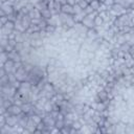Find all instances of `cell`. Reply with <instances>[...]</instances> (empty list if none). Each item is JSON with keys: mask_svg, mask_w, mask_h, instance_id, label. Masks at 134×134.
Instances as JSON below:
<instances>
[{"mask_svg": "<svg viewBox=\"0 0 134 134\" xmlns=\"http://www.w3.org/2000/svg\"><path fill=\"white\" fill-rule=\"evenodd\" d=\"M15 74H16V77H17L18 81L24 82V81H27V80H28V74H29V72L22 66L21 68H19V69L15 72Z\"/></svg>", "mask_w": 134, "mask_h": 134, "instance_id": "cell-1", "label": "cell"}, {"mask_svg": "<svg viewBox=\"0 0 134 134\" xmlns=\"http://www.w3.org/2000/svg\"><path fill=\"white\" fill-rule=\"evenodd\" d=\"M6 111H7V113L10 114V115H19V114H21V113L23 112L21 106H18V105H15V104L10 105V106L6 109Z\"/></svg>", "mask_w": 134, "mask_h": 134, "instance_id": "cell-2", "label": "cell"}, {"mask_svg": "<svg viewBox=\"0 0 134 134\" xmlns=\"http://www.w3.org/2000/svg\"><path fill=\"white\" fill-rule=\"evenodd\" d=\"M5 121H6V125L10 127H15L19 122V118L17 115H8L5 117Z\"/></svg>", "mask_w": 134, "mask_h": 134, "instance_id": "cell-3", "label": "cell"}, {"mask_svg": "<svg viewBox=\"0 0 134 134\" xmlns=\"http://www.w3.org/2000/svg\"><path fill=\"white\" fill-rule=\"evenodd\" d=\"M8 59L13 60L14 62H21L22 61V55L20 54L19 51H17L16 49H14L12 52L8 53Z\"/></svg>", "mask_w": 134, "mask_h": 134, "instance_id": "cell-4", "label": "cell"}, {"mask_svg": "<svg viewBox=\"0 0 134 134\" xmlns=\"http://www.w3.org/2000/svg\"><path fill=\"white\" fill-rule=\"evenodd\" d=\"M61 13H64V14L73 16V15H74V12H73V5H70V4H68V3L63 4L62 7H61Z\"/></svg>", "mask_w": 134, "mask_h": 134, "instance_id": "cell-5", "label": "cell"}, {"mask_svg": "<svg viewBox=\"0 0 134 134\" xmlns=\"http://www.w3.org/2000/svg\"><path fill=\"white\" fill-rule=\"evenodd\" d=\"M86 38H88V39H90V40H95V39H97L99 36H98V34H97V31L95 30V28H88V30H87V34H86Z\"/></svg>", "mask_w": 134, "mask_h": 134, "instance_id": "cell-6", "label": "cell"}, {"mask_svg": "<svg viewBox=\"0 0 134 134\" xmlns=\"http://www.w3.org/2000/svg\"><path fill=\"white\" fill-rule=\"evenodd\" d=\"M14 65H15V62H14L13 60L8 59V60H7V61L4 63V65H3V66H1V67H3V68L5 69L6 73H9V72H13V68H14Z\"/></svg>", "mask_w": 134, "mask_h": 134, "instance_id": "cell-7", "label": "cell"}, {"mask_svg": "<svg viewBox=\"0 0 134 134\" xmlns=\"http://www.w3.org/2000/svg\"><path fill=\"white\" fill-rule=\"evenodd\" d=\"M125 38H126V43H128L132 47L134 45V34L132 31H129L125 34Z\"/></svg>", "mask_w": 134, "mask_h": 134, "instance_id": "cell-8", "label": "cell"}, {"mask_svg": "<svg viewBox=\"0 0 134 134\" xmlns=\"http://www.w3.org/2000/svg\"><path fill=\"white\" fill-rule=\"evenodd\" d=\"M41 12V16H42V18L43 19H45V20H48V19H50L51 17H52V13H51V10L47 7V8H43L42 10H40Z\"/></svg>", "mask_w": 134, "mask_h": 134, "instance_id": "cell-9", "label": "cell"}, {"mask_svg": "<svg viewBox=\"0 0 134 134\" xmlns=\"http://www.w3.org/2000/svg\"><path fill=\"white\" fill-rule=\"evenodd\" d=\"M86 16H87L86 13L83 10V12H81V13H79V14L73 15V20H74L75 23H81V22L83 21V19H84Z\"/></svg>", "mask_w": 134, "mask_h": 134, "instance_id": "cell-10", "label": "cell"}, {"mask_svg": "<svg viewBox=\"0 0 134 134\" xmlns=\"http://www.w3.org/2000/svg\"><path fill=\"white\" fill-rule=\"evenodd\" d=\"M40 30H42V29L40 28L39 25H37V24H30V26L26 29V32L29 34V35H31V34H34V32H38V31H40Z\"/></svg>", "mask_w": 134, "mask_h": 134, "instance_id": "cell-11", "label": "cell"}, {"mask_svg": "<svg viewBox=\"0 0 134 134\" xmlns=\"http://www.w3.org/2000/svg\"><path fill=\"white\" fill-rule=\"evenodd\" d=\"M28 16H29L31 19H34V18L41 19V18H42V16H41V12H40L39 9H37L36 7H35L32 10H30V12L28 13Z\"/></svg>", "mask_w": 134, "mask_h": 134, "instance_id": "cell-12", "label": "cell"}, {"mask_svg": "<svg viewBox=\"0 0 134 134\" xmlns=\"http://www.w3.org/2000/svg\"><path fill=\"white\" fill-rule=\"evenodd\" d=\"M2 27H4L8 32H12V31H14L15 30V22L14 21H8L6 24H4Z\"/></svg>", "mask_w": 134, "mask_h": 134, "instance_id": "cell-13", "label": "cell"}, {"mask_svg": "<svg viewBox=\"0 0 134 134\" xmlns=\"http://www.w3.org/2000/svg\"><path fill=\"white\" fill-rule=\"evenodd\" d=\"M46 92H50V91H53V90H55L54 89V85H53V83H50V82H46L45 83V85H44V88H43Z\"/></svg>", "mask_w": 134, "mask_h": 134, "instance_id": "cell-14", "label": "cell"}, {"mask_svg": "<svg viewBox=\"0 0 134 134\" xmlns=\"http://www.w3.org/2000/svg\"><path fill=\"white\" fill-rule=\"evenodd\" d=\"M52 107H53V104L51 103L50 99H48V100L45 103V105H44V110H45L47 113H50V112L52 111Z\"/></svg>", "mask_w": 134, "mask_h": 134, "instance_id": "cell-15", "label": "cell"}, {"mask_svg": "<svg viewBox=\"0 0 134 134\" xmlns=\"http://www.w3.org/2000/svg\"><path fill=\"white\" fill-rule=\"evenodd\" d=\"M8 60V53L6 51H1V55H0V62H1V66L4 65V63Z\"/></svg>", "mask_w": 134, "mask_h": 134, "instance_id": "cell-16", "label": "cell"}, {"mask_svg": "<svg viewBox=\"0 0 134 134\" xmlns=\"http://www.w3.org/2000/svg\"><path fill=\"white\" fill-rule=\"evenodd\" d=\"M130 49H131V46L128 43H124V44L119 45V50L122 51L124 53L125 52H130Z\"/></svg>", "mask_w": 134, "mask_h": 134, "instance_id": "cell-17", "label": "cell"}, {"mask_svg": "<svg viewBox=\"0 0 134 134\" xmlns=\"http://www.w3.org/2000/svg\"><path fill=\"white\" fill-rule=\"evenodd\" d=\"M30 118L38 125V124H40L41 121H43V117L42 116H40L39 114H36V113H34L32 115H30Z\"/></svg>", "mask_w": 134, "mask_h": 134, "instance_id": "cell-18", "label": "cell"}, {"mask_svg": "<svg viewBox=\"0 0 134 134\" xmlns=\"http://www.w3.org/2000/svg\"><path fill=\"white\" fill-rule=\"evenodd\" d=\"M93 21H94V25H95V26H99V25H102V24L104 23L103 18H102L98 14L95 16V18H94V20H93ZM95 26H94V27H95Z\"/></svg>", "mask_w": 134, "mask_h": 134, "instance_id": "cell-19", "label": "cell"}, {"mask_svg": "<svg viewBox=\"0 0 134 134\" xmlns=\"http://www.w3.org/2000/svg\"><path fill=\"white\" fill-rule=\"evenodd\" d=\"M91 6H92V8L94 9V10H98V8H99V6H100V2L98 1V0H92L90 3H89Z\"/></svg>", "mask_w": 134, "mask_h": 134, "instance_id": "cell-20", "label": "cell"}, {"mask_svg": "<svg viewBox=\"0 0 134 134\" xmlns=\"http://www.w3.org/2000/svg\"><path fill=\"white\" fill-rule=\"evenodd\" d=\"M83 127V124L80 121V120H74L73 122H72V128H74L75 130H81V128Z\"/></svg>", "mask_w": 134, "mask_h": 134, "instance_id": "cell-21", "label": "cell"}, {"mask_svg": "<svg viewBox=\"0 0 134 134\" xmlns=\"http://www.w3.org/2000/svg\"><path fill=\"white\" fill-rule=\"evenodd\" d=\"M8 83H9V80H8L7 74L4 75V76H2V77H0V84H1V86H5Z\"/></svg>", "mask_w": 134, "mask_h": 134, "instance_id": "cell-22", "label": "cell"}, {"mask_svg": "<svg viewBox=\"0 0 134 134\" xmlns=\"http://www.w3.org/2000/svg\"><path fill=\"white\" fill-rule=\"evenodd\" d=\"M54 127H57L58 129H62L64 127V119H55V124H54Z\"/></svg>", "mask_w": 134, "mask_h": 134, "instance_id": "cell-23", "label": "cell"}, {"mask_svg": "<svg viewBox=\"0 0 134 134\" xmlns=\"http://www.w3.org/2000/svg\"><path fill=\"white\" fill-rule=\"evenodd\" d=\"M8 21H9V19H8V17H7V16H1V17H0V23H1V27H2L4 24H6Z\"/></svg>", "mask_w": 134, "mask_h": 134, "instance_id": "cell-24", "label": "cell"}, {"mask_svg": "<svg viewBox=\"0 0 134 134\" xmlns=\"http://www.w3.org/2000/svg\"><path fill=\"white\" fill-rule=\"evenodd\" d=\"M77 4L81 6V8H83V9H85L88 5H89V3L86 1V0H80L79 2H77Z\"/></svg>", "mask_w": 134, "mask_h": 134, "instance_id": "cell-25", "label": "cell"}, {"mask_svg": "<svg viewBox=\"0 0 134 134\" xmlns=\"http://www.w3.org/2000/svg\"><path fill=\"white\" fill-rule=\"evenodd\" d=\"M83 10H84V9L81 8V6H80L77 3L73 5V12H74V15H75V14H79V13H81V12H83Z\"/></svg>", "mask_w": 134, "mask_h": 134, "instance_id": "cell-26", "label": "cell"}, {"mask_svg": "<svg viewBox=\"0 0 134 134\" xmlns=\"http://www.w3.org/2000/svg\"><path fill=\"white\" fill-rule=\"evenodd\" d=\"M84 12L86 13V15H90V14H92V13H94L95 10H94V9L92 8V6H91V5L89 4V5H88V6H87V7H86V8L84 9Z\"/></svg>", "mask_w": 134, "mask_h": 134, "instance_id": "cell-27", "label": "cell"}, {"mask_svg": "<svg viewBox=\"0 0 134 134\" xmlns=\"http://www.w3.org/2000/svg\"><path fill=\"white\" fill-rule=\"evenodd\" d=\"M60 133H63V134H69V133H70V128L63 127V128L60 130Z\"/></svg>", "mask_w": 134, "mask_h": 134, "instance_id": "cell-28", "label": "cell"}, {"mask_svg": "<svg viewBox=\"0 0 134 134\" xmlns=\"http://www.w3.org/2000/svg\"><path fill=\"white\" fill-rule=\"evenodd\" d=\"M8 44L15 48V47H16V45L18 44V42H17V40H16V39H13V40H8Z\"/></svg>", "mask_w": 134, "mask_h": 134, "instance_id": "cell-29", "label": "cell"}, {"mask_svg": "<svg viewBox=\"0 0 134 134\" xmlns=\"http://www.w3.org/2000/svg\"><path fill=\"white\" fill-rule=\"evenodd\" d=\"M104 3H105V4L107 5V6L111 7V6H112V5H113V4L115 3V1H114V0H106V1L104 2Z\"/></svg>", "mask_w": 134, "mask_h": 134, "instance_id": "cell-30", "label": "cell"}, {"mask_svg": "<svg viewBox=\"0 0 134 134\" xmlns=\"http://www.w3.org/2000/svg\"><path fill=\"white\" fill-rule=\"evenodd\" d=\"M13 39H16V31H12L9 35H8V40H13Z\"/></svg>", "mask_w": 134, "mask_h": 134, "instance_id": "cell-31", "label": "cell"}, {"mask_svg": "<svg viewBox=\"0 0 134 134\" xmlns=\"http://www.w3.org/2000/svg\"><path fill=\"white\" fill-rule=\"evenodd\" d=\"M130 71H131V73H134V65L132 67H130Z\"/></svg>", "mask_w": 134, "mask_h": 134, "instance_id": "cell-32", "label": "cell"}, {"mask_svg": "<svg viewBox=\"0 0 134 134\" xmlns=\"http://www.w3.org/2000/svg\"><path fill=\"white\" fill-rule=\"evenodd\" d=\"M6 1H7V0H0L1 3H4V2H6Z\"/></svg>", "mask_w": 134, "mask_h": 134, "instance_id": "cell-33", "label": "cell"}, {"mask_svg": "<svg viewBox=\"0 0 134 134\" xmlns=\"http://www.w3.org/2000/svg\"><path fill=\"white\" fill-rule=\"evenodd\" d=\"M98 1H99V2H100V3H104V2H105V1H106V0H98Z\"/></svg>", "mask_w": 134, "mask_h": 134, "instance_id": "cell-34", "label": "cell"}, {"mask_svg": "<svg viewBox=\"0 0 134 134\" xmlns=\"http://www.w3.org/2000/svg\"><path fill=\"white\" fill-rule=\"evenodd\" d=\"M131 31H132V32L134 34V27H132V28H131Z\"/></svg>", "mask_w": 134, "mask_h": 134, "instance_id": "cell-35", "label": "cell"}, {"mask_svg": "<svg viewBox=\"0 0 134 134\" xmlns=\"http://www.w3.org/2000/svg\"><path fill=\"white\" fill-rule=\"evenodd\" d=\"M86 1H87V2H88V3H90V2H91V1H92V0H86Z\"/></svg>", "mask_w": 134, "mask_h": 134, "instance_id": "cell-36", "label": "cell"}, {"mask_svg": "<svg viewBox=\"0 0 134 134\" xmlns=\"http://www.w3.org/2000/svg\"><path fill=\"white\" fill-rule=\"evenodd\" d=\"M132 57H133V59H134V53H132Z\"/></svg>", "mask_w": 134, "mask_h": 134, "instance_id": "cell-37", "label": "cell"}]
</instances>
